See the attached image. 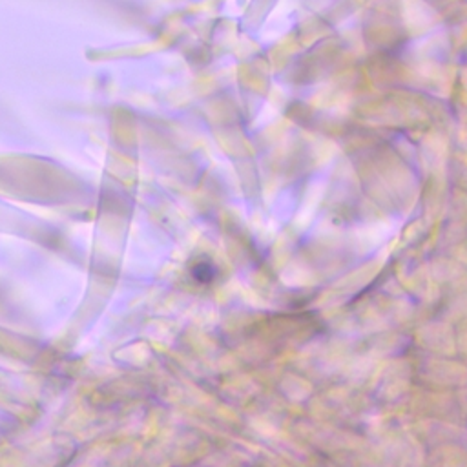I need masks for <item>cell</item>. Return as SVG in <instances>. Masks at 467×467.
Listing matches in <instances>:
<instances>
[{
	"instance_id": "cell-1",
	"label": "cell",
	"mask_w": 467,
	"mask_h": 467,
	"mask_svg": "<svg viewBox=\"0 0 467 467\" xmlns=\"http://www.w3.org/2000/svg\"><path fill=\"white\" fill-rule=\"evenodd\" d=\"M194 275H195V279H199V281H210V279H214V267L210 263L203 265L199 263L195 269H194Z\"/></svg>"
}]
</instances>
